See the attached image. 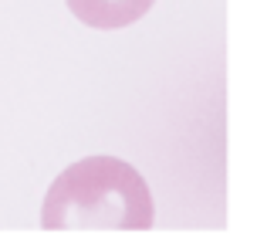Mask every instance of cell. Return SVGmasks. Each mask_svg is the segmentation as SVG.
<instances>
[{"label": "cell", "mask_w": 257, "mask_h": 251, "mask_svg": "<svg viewBox=\"0 0 257 251\" xmlns=\"http://www.w3.org/2000/svg\"><path fill=\"white\" fill-rule=\"evenodd\" d=\"M153 221L149 184L118 156L71 163L54 177L41 207V227L48 231H149Z\"/></svg>", "instance_id": "obj_1"}, {"label": "cell", "mask_w": 257, "mask_h": 251, "mask_svg": "<svg viewBox=\"0 0 257 251\" xmlns=\"http://www.w3.org/2000/svg\"><path fill=\"white\" fill-rule=\"evenodd\" d=\"M64 4L81 24L98 31H118L146 17L156 0H64Z\"/></svg>", "instance_id": "obj_2"}]
</instances>
